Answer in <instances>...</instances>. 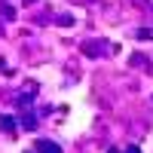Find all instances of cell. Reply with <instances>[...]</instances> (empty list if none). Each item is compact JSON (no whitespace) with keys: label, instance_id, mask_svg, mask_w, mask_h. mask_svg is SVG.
<instances>
[{"label":"cell","instance_id":"2","mask_svg":"<svg viewBox=\"0 0 153 153\" xmlns=\"http://www.w3.org/2000/svg\"><path fill=\"white\" fill-rule=\"evenodd\" d=\"M0 129H3V132H16V120H12V117H0Z\"/></svg>","mask_w":153,"mask_h":153},{"label":"cell","instance_id":"1","mask_svg":"<svg viewBox=\"0 0 153 153\" xmlns=\"http://www.w3.org/2000/svg\"><path fill=\"white\" fill-rule=\"evenodd\" d=\"M37 150H40V153H61L58 144H49V141H40V144H37Z\"/></svg>","mask_w":153,"mask_h":153},{"label":"cell","instance_id":"4","mask_svg":"<svg viewBox=\"0 0 153 153\" xmlns=\"http://www.w3.org/2000/svg\"><path fill=\"white\" fill-rule=\"evenodd\" d=\"M126 153H141V150H138V147H129V150H126Z\"/></svg>","mask_w":153,"mask_h":153},{"label":"cell","instance_id":"3","mask_svg":"<svg viewBox=\"0 0 153 153\" xmlns=\"http://www.w3.org/2000/svg\"><path fill=\"white\" fill-rule=\"evenodd\" d=\"M22 123H25V129H34V126H37V120H34V117H25Z\"/></svg>","mask_w":153,"mask_h":153}]
</instances>
